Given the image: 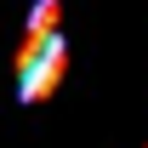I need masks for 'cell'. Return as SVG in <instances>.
I'll use <instances>...</instances> for the list:
<instances>
[{
  "instance_id": "obj_1",
  "label": "cell",
  "mask_w": 148,
  "mask_h": 148,
  "mask_svg": "<svg viewBox=\"0 0 148 148\" xmlns=\"http://www.w3.org/2000/svg\"><path fill=\"white\" fill-rule=\"evenodd\" d=\"M63 69H69V46H63V34H51V40L23 34V46H17V91H23V103L51 97L57 86H63Z\"/></svg>"
}]
</instances>
